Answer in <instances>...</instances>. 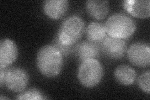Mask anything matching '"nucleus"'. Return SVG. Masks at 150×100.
<instances>
[{
	"label": "nucleus",
	"instance_id": "0eeeda50",
	"mask_svg": "<svg viewBox=\"0 0 150 100\" xmlns=\"http://www.w3.org/2000/svg\"><path fill=\"white\" fill-rule=\"evenodd\" d=\"M100 48L103 54L109 58L118 60L125 56L128 45L125 40L108 36L101 43Z\"/></svg>",
	"mask_w": 150,
	"mask_h": 100
},
{
	"label": "nucleus",
	"instance_id": "20e7f679",
	"mask_svg": "<svg viewBox=\"0 0 150 100\" xmlns=\"http://www.w3.org/2000/svg\"><path fill=\"white\" fill-rule=\"evenodd\" d=\"M103 68L97 59H90L81 62L78 71V79L86 88H93L99 84L103 77Z\"/></svg>",
	"mask_w": 150,
	"mask_h": 100
},
{
	"label": "nucleus",
	"instance_id": "dca6fc26",
	"mask_svg": "<svg viewBox=\"0 0 150 100\" xmlns=\"http://www.w3.org/2000/svg\"><path fill=\"white\" fill-rule=\"evenodd\" d=\"M150 79V71L149 70L143 73L138 77L137 79V83L139 89L145 93L149 94V80Z\"/></svg>",
	"mask_w": 150,
	"mask_h": 100
},
{
	"label": "nucleus",
	"instance_id": "9d476101",
	"mask_svg": "<svg viewBox=\"0 0 150 100\" xmlns=\"http://www.w3.org/2000/svg\"><path fill=\"white\" fill-rule=\"evenodd\" d=\"M68 7L69 1L67 0H47L43 5L45 15L53 20L62 18L67 12Z\"/></svg>",
	"mask_w": 150,
	"mask_h": 100
},
{
	"label": "nucleus",
	"instance_id": "6e6552de",
	"mask_svg": "<svg viewBox=\"0 0 150 100\" xmlns=\"http://www.w3.org/2000/svg\"><path fill=\"white\" fill-rule=\"evenodd\" d=\"M18 56L15 43L8 38L2 39L0 41V68H7L16 60Z\"/></svg>",
	"mask_w": 150,
	"mask_h": 100
},
{
	"label": "nucleus",
	"instance_id": "f8f14e48",
	"mask_svg": "<svg viewBox=\"0 0 150 100\" xmlns=\"http://www.w3.org/2000/svg\"><path fill=\"white\" fill-rule=\"evenodd\" d=\"M86 9L92 18L101 20L105 19L109 13V2L106 0H88L86 2Z\"/></svg>",
	"mask_w": 150,
	"mask_h": 100
},
{
	"label": "nucleus",
	"instance_id": "1a4fd4ad",
	"mask_svg": "<svg viewBox=\"0 0 150 100\" xmlns=\"http://www.w3.org/2000/svg\"><path fill=\"white\" fill-rule=\"evenodd\" d=\"M123 6L126 12L134 17L144 19L150 16L149 0H126Z\"/></svg>",
	"mask_w": 150,
	"mask_h": 100
},
{
	"label": "nucleus",
	"instance_id": "f3484780",
	"mask_svg": "<svg viewBox=\"0 0 150 100\" xmlns=\"http://www.w3.org/2000/svg\"><path fill=\"white\" fill-rule=\"evenodd\" d=\"M53 45L55 46L57 48L63 56H68L70 53H71L73 51H74V47L73 46H67L63 45L58 41L56 38H55L54 40L53 41Z\"/></svg>",
	"mask_w": 150,
	"mask_h": 100
},
{
	"label": "nucleus",
	"instance_id": "7ed1b4c3",
	"mask_svg": "<svg viewBox=\"0 0 150 100\" xmlns=\"http://www.w3.org/2000/svg\"><path fill=\"white\" fill-rule=\"evenodd\" d=\"M85 30L83 19L79 16L72 15L66 18L62 23L56 38L60 43L73 46L81 38Z\"/></svg>",
	"mask_w": 150,
	"mask_h": 100
},
{
	"label": "nucleus",
	"instance_id": "a211bd4d",
	"mask_svg": "<svg viewBox=\"0 0 150 100\" xmlns=\"http://www.w3.org/2000/svg\"><path fill=\"white\" fill-rule=\"evenodd\" d=\"M6 71V68H0V87L1 88L3 87L4 85V80H5Z\"/></svg>",
	"mask_w": 150,
	"mask_h": 100
},
{
	"label": "nucleus",
	"instance_id": "4468645a",
	"mask_svg": "<svg viewBox=\"0 0 150 100\" xmlns=\"http://www.w3.org/2000/svg\"><path fill=\"white\" fill-rule=\"evenodd\" d=\"M137 74L135 70L126 65L117 66L114 71V77L120 84L129 86L132 84L137 79Z\"/></svg>",
	"mask_w": 150,
	"mask_h": 100
},
{
	"label": "nucleus",
	"instance_id": "f257e3e1",
	"mask_svg": "<svg viewBox=\"0 0 150 100\" xmlns=\"http://www.w3.org/2000/svg\"><path fill=\"white\" fill-rule=\"evenodd\" d=\"M63 55L53 45H45L38 51L37 67L46 77H57L63 69Z\"/></svg>",
	"mask_w": 150,
	"mask_h": 100
},
{
	"label": "nucleus",
	"instance_id": "2eb2a0df",
	"mask_svg": "<svg viewBox=\"0 0 150 100\" xmlns=\"http://www.w3.org/2000/svg\"><path fill=\"white\" fill-rule=\"evenodd\" d=\"M16 99L20 100H42L48 99V98L46 97L45 95L39 89L33 88L20 93L17 95Z\"/></svg>",
	"mask_w": 150,
	"mask_h": 100
},
{
	"label": "nucleus",
	"instance_id": "423d86ee",
	"mask_svg": "<svg viewBox=\"0 0 150 100\" xmlns=\"http://www.w3.org/2000/svg\"><path fill=\"white\" fill-rule=\"evenodd\" d=\"M29 83V75L22 68L13 67L7 70L4 85L13 93L24 91Z\"/></svg>",
	"mask_w": 150,
	"mask_h": 100
},
{
	"label": "nucleus",
	"instance_id": "ddd939ff",
	"mask_svg": "<svg viewBox=\"0 0 150 100\" xmlns=\"http://www.w3.org/2000/svg\"><path fill=\"white\" fill-rule=\"evenodd\" d=\"M86 38L89 41L99 45L103 41L107 33L104 24L99 22H91L87 26L85 30Z\"/></svg>",
	"mask_w": 150,
	"mask_h": 100
},
{
	"label": "nucleus",
	"instance_id": "39448f33",
	"mask_svg": "<svg viewBox=\"0 0 150 100\" xmlns=\"http://www.w3.org/2000/svg\"><path fill=\"white\" fill-rule=\"evenodd\" d=\"M127 57L130 63L139 68H146L150 65V47L148 43L136 42L127 49Z\"/></svg>",
	"mask_w": 150,
	"mask_h": 100
},
{
	"label": "nucleus",
	"instance_id": "f03ea898",
	"mask_svg": "<svg viewBox=\"0 0 150 100\" xmlns=\"http://www.w3.org/2000/svg\"><path fill=\"white\" fill-rule=\"evenodd\" d=\"M105 26L110 36L125 40L133 35L137 30V23L126 14L117 13L108 18Z\"/></svg>",
	"mask_w": 150,
	"mask_h": 100
},
{
	"label": "nucleus",
	"instance_id": "9b49d317",
	"mask_svg": "<svg viewBox=\"0 0 150 100\" xmlns=\"http://www.w3.org/2000/svg\"><path fill=\"white\" fill-rule=\"evenodd\" d=\"M100 46L90 41H82L75 46L74 51L79 61L83 62L90 59H97L100 55Z\"/></svg>",
	"mask_w": 150,
	"mask_h": 100
},
{
	"label": "nucleus",
	"instance_id": "6ab92c4d",
	"mask_svg": "<svg viewBox=\"0 0 150 100\" xmlns=\"http://www.w3.org/2000/svg\"><path fill=\"white\" fill-rule=\"evenodd\" d=\"M0 99H9V98H6V97H3L2 96L0 97Z\"/></svg>",
	"mask_w": 150,
	"mask_h": 100
}]
</instances>
